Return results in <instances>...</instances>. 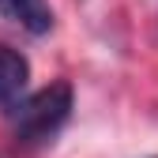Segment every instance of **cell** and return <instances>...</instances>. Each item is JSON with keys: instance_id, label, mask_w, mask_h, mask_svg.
I'll use <instances>...</instances> for the list:
<instances>
[{"instance_id": "cell-1", "label": "cell", "mask_w": 158, "mask_h": 158, "mask_svg": "<svg viewBox=\"0 0 158 158\" xmlns=\"http://www.w3.org/2000/svg\"><path fill=\"white\" fill-rule=\"evenodd\" d=\"M72 113V87L68 83H53L45 90L30 94L27 102H19L11 109V132H15V143L23 147H38V143H49L56 132L64 128Z\"/></svg>"}, {"instance_id": "cell-2", "label": "cell", "mask_w": 158, "mask_h": 158, "mask_svg": "<svg viewBox=\"0 0 158 158\" xmlns=\"http://www.w3.org/2000/svg\"><path fill=\"white\" fill-rule=\"evenodd\" d=\"M0 11H4L11 23H19L30 34H45L53 27V8L49 0H0Z\"/></svg>"}, {"instance_id": "cell-3", "label": "cell", "mask_w": 158, "mask_h": 158, "mask_svg": "<svg viewBox=\"0 0 158 158\" xmlns=\"http://www.w3.org/2000/svg\"><path fill=\"white\" fill-rule=\"evenodd\" d=\"M27 79H30L27 56L19 49H11V45H0V102H15L23 94Z\"/></svg>"}]
</instances>
